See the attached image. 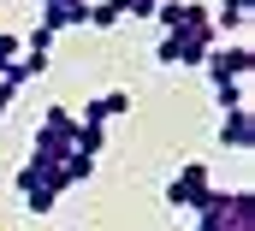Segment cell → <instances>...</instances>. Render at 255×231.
<instances>
[{"instance_id": "15", "label": "cell", "mask_w": 255, "mask_h": 231, "mask_svg": "<svg viewBox=\"0 0 255 231\" xmlns=\"http://www.w3.org/2000/svg\"><path fill=\"white\" fill-rule=\"evenodd\" d=\"M18 54H24V42H18L12 30H0V71H6V65H12Z\"/></svg>"}, {"instance_id": "14", "label": "cell", "mask_w": 255, "mask_h": 231, "mask_svg": "<svg viewBox=\"0 0 255 231\" xmlns=\"http://www.w3.org/2000/svg\"><path fill=\"white\" fill-rule=\"evenodd\" d=\"M160 6H166V0H119V12H125V18H154Z\"/></svg>"}, {"instance_id": "3", "label": "cell", "mask_w": 255, "mask_h": 231, "mask_svg": "<svg viewBox=\"0 0 255 231\" xmlns=\"http://www.w3.org/2000/svg\"><path fill=\"white\" fill-rule=\"evenodd\" d=\"M12 184H18L24 214H36V220H42V214H54V208H60V196H65V172H60V166H42V160H24Z\"/></svg>"}, {"instance_id": "12", "label": "cell", "mask_w": 255, "mask_h": 231, "mask_svg": "<svg viewBox=\"0 0 255 231\" xmlns=\"http://www.w3.org/2000/svg\"><path fill=\"white\" fill-rule=\"evenodd\" d=\"M101 148H107V124H83V118H77V154L95 160Z\"/></svg>"}, {"instance_id": "9", "label": "cell", "mask_w": 255, "mask_h": 231, "mask_svg": "<svg viewBox=\"0 0 255 231\" xmlns=\"http://www.w3.org/2000/svg\"><path fill=\"white\" fill-rule=\"evenodd\" d=\"M130 113V89H107V95H95V101H83V124H113V118Z\"/></svg>"}, {"instance_id": "7", "label": "cell", "mask_w": 255, "mask_h": 231, "mask_svg": "<svg viewBox=\"0 0 255 231\" xmlns=\"http://www.w3.org/2000/svg\"><path fill=\"white\" fill-rule=\"evenodd\" d=\"M220 148H226V154H250V148H255V113H250V107L220 113Z\"/></svg>"}, {"instance_id": "8", "label": "cell", "mask_w": 255, "mask_h": 231, "mask_svg": "<svg viewBox=\"0 0 255 231\" xmlns=\"http://www.w3.org/2000/svg\"><path fill=\"white\" fill-rule=\"evenodd\" d=\"M154 24H160V36H166V30H196V24H214V18H208V6H196V0H166V6L154 12Z\"/></svg>"}, {"instance_id": "1", "label": "cell", "mask_w": 255, "mask_h": 231, "mask_svg": "<svg viewBox=\"0 0 255 231\" xmlns=\"http://www.w3.org/2000/svg\"><path fill=\"white\" fill-rule=\"evenodd\" d=\"M250 71H255L250 42H232V48H214V54H208V83H214V101H220V113H232V107H250Z\"/></svg>"}, {"instance_id": "4", "label": "cell", "mask_w": 255, "mask_h": 231, "mask_svg": "<svg viewBox=\"0 0 255 231\" xmlns=\"http://www.w3.org/2000/svg\"><path fill=\"white\" fill-rule=\"evenodd\" d=\"M214 48H220V30L214 24H196V30H166L154 42V59L160 65H208Z\"/></svg>"}, {"instance_id": "13", "label": "cell", "mask_w": 255, "mask_h": 231, "mask_svg": "<svg viewBox=\"0 0 255 231\" xmlns=\"http://www.w3.org/2000/svg\"><path fill=\"white\" fill-rule=\"evenodd\" d=\"M12 65H18V59H12ZM12 65H6V71H0V113H6V107H12V101H18V89H24V83H18V71H12Z\"/></svg>"}, {"instance_id": "10", "label": "cell", "mask_w": 255, "mask_h": 231, "mask_svg": "<svg viewBox=\"0 0 255 231\" xmlns=\"http://www.w3.org/2000/svg\"><path fill=\"white\" fill-rule=\"evenodd\" d=\"M250 12H255V0H220L208 18H214V30L226 36V30H250Z\"/></svg>"}, {"instance_id": "11", "label": "cell", "mask_w": 255, "mask_h": 231, "mask_svg": "<svg viewBox=\"0 0 255 231\" xmlns=\"http://www.w3.org/2000/svg\"><path fill=\"white\" fill-rule=\"evenodd\" d=\"M83 24H89V30H113V24H125V12H119V0H89Z\"/></svg>"}, {"instance_id": "6", "label": "cell", "mask_w": 255, "mask_h": 231, "mask_svg": "<svg viewBox=\"0 0 255 231\" xmlns=\"http://www.w3.org/2000/svg\"><path fill=\"white\" fill-rule=\"evenodd\" d=\"M208 196H214V172H208V160H184L178 172L166 178V208H184V214H196Z\"/></svg>"}, {"instance_id": "2", "label": "cell", "mask_w": 255, "mask_h": 231, "mask_svg": "<svg viewBox=\"0 0 255 231\" xmlns=\"http://www.w3.org/2000/svg\"><path fill=\"white\" fill-rule=\"evenodd\" d=\"M71 148H77V113H71L65 101H54L48 113L36 118V136H30V160H42V166H60Z\"/></svg>"}, {"instance_id": "5", "label": "cell", "mask_w": 255, "mask_h": 231, "mask_svg": "<svg viewBox=\"0 0 255 231\" xmlns=\"http://www.w3.org/2000/svg\"><path fill=\"white\" fill-rule=\"evenodd\" d=\"M196 214H208L220 231H255V196L250 190H220V184H214V196H208Z\"/></svg>"}]
</instances>
